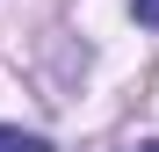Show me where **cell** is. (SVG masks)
<instances>
[{"label": "cell", "instance_id": "3957f363", "mask_svg": "<svg viewBox=\"0 0 159 152\" xmlns=\"http://www.w3.org/2000/svg\"><path fill=\"white\" fill-rule=\"evenodd\" d=\"M130 152H159V138H145V145H130Z\"/></svg>", "mask_w": 159, "mask_h": 152}, {"label": "cell", "instance_id": "7a4b0ae2", "mask_svg": "<svg viewBox=\"0 0 159 152\" xmlns=\"http://www.w3.org/2000/svg\"><path fill=\"white\" fill-rule=\"evenodd\" d=\"M130 15H138L145 29H159V0H130Z\"/></svg>", "mask_w": 159, "mask_h": 152}, {"label": "cell", "instance_id": "6da1fadb", "mask_svg": "<svg viewBox=\"0 0 159 152\" xmlns=\"http://www.w3.org/2000/svg\"><path fill=\"white\" fill-rule=\"evenodd\" d=\"M0 152H51V138H36V131H15V123H0Z\"/></svg>", "mask_w": 159, "mask_h": 152}]
</instances>
